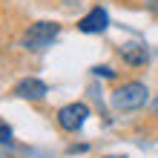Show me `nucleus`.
I'll use <instances>...</instances> for the list:
<instances>
[{"mask_svg": "<svg viewBox=\"0 0 158 158\" xmlns=\"http://www.w3.org/2000/svg\"><path fill=\"white\" fill-rule=\"evenodd\" d=\"M152 109H155V115H158V98H155V101H152Z\"/></svg>", "mask_w": 158, "mask_h": 158, "instance_id": "nucleus-9", "label": "nucleus"}, {"mask_svg": "<svg viewBox=\"0 0 158 158\" xmlns=\"http://www.w3.org/2000/svg\"><path fill=\"white\" fill-rule=\"evenodd\" d=\"M46 92H49V86H46L40 78H23V81L15 83V95L26 98V101H43Z\"/></svg>", "mask_w": 158, "mask_h": 158, "instance_id": "nucleus-5", "label": "nucleus"}, {"mask_svg": "<svg viewBox=\"0 0 158 158\" xmlns=\"http://www.w3.org/2000/svg\"><path fill=\"white\" fill-rule=\"evenodd\" d=\"M86 118H89V106L86 104H78V101L58 109V127L66 129V132H78V129L86 124Z\"/></svg>", "mask_w": 158, "mask_h": 158, "instance_id": "nucleus-3", "label": "nucleus"}, {"mask_svg": "<svg viewBox=\"0 0 158 158\" xmlns=\"http://www.w3.org/2000/svg\"><path fill=\"white\" fill-rule=\"evenodd\" d=\"M95 75H101V78H115V69H109V66H95Z\"/></svg>", "mask_w": 158, "mask_h": 158, "instance_id": "nucleus-8", "label": "nucleus"}, {"mask_svg": "<svg viewBox=\"0 0 158 158\" xmlns=\"http://www.w3.org/2000/svg\"><path fill=\"white\" fill-rule=\"evenodd\" d=\"M60 35V23H52V20H40V23H32L29 29L23 32V46L29 52H40L46 46H52Z\"/></svg>", "mask_w": 158, "mask_h": 158, "instance_id": "nucleus-2", "label": "nucleus"}, {"mask_svg": "<svg viewBox=\"0 0 158 158\" xmlns=\"http://www.w3.org/2000/svg\"><path fill=\"white\" fill-rule=\"evenodd\" d=\"M106 158H127V155H106Z\"/></svg>", "mask_w": 158, "mask_h": 158, "instance_id": "nucleus-10", "label": "nucleus"}, {"mask_svg": "<svg viewBox=\"0 0 158 158\" xmlns=\"http://www.w3.org/2000/svg\"><path fill=\"white\" fill-rule=\"evenodd\" d=\"M9 141H12V129L6 124H0V144H9Z\"/></svg>", "mask_w": 158, "mask_h": 158, "instance_id": "nucleus-7", "label": "nucleus"}, {"mask_svg": "<svg viewBox=\"0 0 158 158\" xmlns=\"http://www.w3.org/2000/svg\"><path fill=\"white\" fill-rule=\"evenodd\" d=\"M106 26H109V15H106V9H101V6H95L92 12H86L78 20V29L83 35H98V32H104Z\"/></svg>", "mask_w": 158, "mask_h": 158, "instance_id": "nucleus-4", "label": "nucleus"}, {"mask_svg": "<svg viewBox=\"0 0 158 158\" xmlns=\"http://www.w3.org/2000/svg\"><path fill=\"white\" fill-rule=\"evenodd\" d=\"M150 98V92L141 81H129V83H121V86L112 92V106L121 109V112H135L141 109Z\"/></svg>", "mask_w": 158, "mask_h": 158, "instance_id": "nucleus-1", "label": "nucleus"}, {"mask_svg": "<svg viewBox=\"0 0 158 158\" xmlns=\"http://www.w3.org/2000/svg\"><path fill=\"white\" fill-rule=\"evenodd\" d=\"M121 60L129 63V66H147V60H150V52H147L144 43H124L118 49Z\"/></svg>", "mask_w": 158, "mask_h": 158, "instance_id": "nucleus-6", "label": "nucleus"}]
</instances>
